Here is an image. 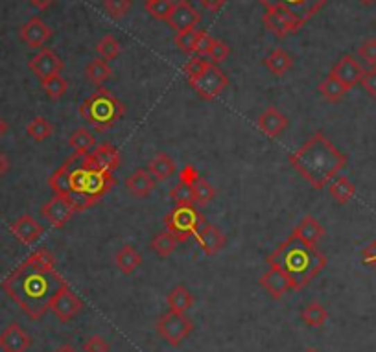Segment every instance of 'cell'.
Listing matches in <instances>:
<instances>
[{
    "label": "cell",
    "instance_id": "1",
    "mask_svg": "<svg viewBox=\"0 0 376 352\" xmlns=\"http://www.w3.org/2000/svg\"><path fill=\"white\" fill-rule=\"evenodd\" d=\"M67 280L58 269L44 271L32 262L24 260L15 271L10 273L2 280L4 290L11 301L32 319H41L50 310V304L61 290L67 286Z\"/></svg>",
    "mask_w": 376,
    "mask_h": 352
},
{
    "label": "cell",
    "instance_id": "2",
    "mask_svg": "<svg viewBox=\"0 0 376 352\" xmlns=\"http://www.w3.org/2000/svg\"><path fill=\"white\" fill-rule=\"evenodd\" d=\"M288 160L305 181L316 190H323L343 170L349 159L327 139V135L317 131Z\"/></svg>",
    "mask_w": 376,
    "mask_h": 352
},
{
    "label": "cell",
    "instance_id": "3",
    "mask_svg": "<svg viewBox=\"0 0 376 352\" xmlns=\"http://www.w3.org/2000/svg\"><path fill=\"white\" fill-rule=\"evenodd\" d=\"M268 266L279 267L290 278L291 290L307 288L314 278L327 267L328 258L317 246H308L297 236L290 235L266 258Z\"/></svg>",
    "mask_w": 376,
    "mask_h": 352
},
{
    "label": "cell",
    "instance_id": "4",
    "mask_svg": "<svg viewBox=\"0 0 376 352\" xmlns=\"http://www.w3.org/2000/svg\"><path fill=\"white\" fill-rule=\"evenodd\" d=\"M61 168L67 176V183H69V192L65 199L69 198L70 194L80 192L98 203L117 183L114 174L100 170L98 166L92 165L91 155L74 153L65 160Z\"/></svg>",
    "mask_w": 376,
    "mask_h": 352
},
{
    "label": "cell",
    "instance_id": "5",
    "mask_svg": "<svg viewBox=\"0 0 376 352\" xmlns=\"http://www.w3.org/2000/svg\"><path fill=\"white\" fill-rule=\"evenodd\" d=\"M78 111H80V117L85 118V122L92 126L94 131L102 133L113 128L114 124L124 117L126 107L105 87H98L91 97L81 101Z\"/></svg>",
    "mask_w": 376,
    "mask_h": 352
},
{
    "label": "cell",
    "instance_id": "6",
    "mask_svg": "<svg viewBox=\"0 0 376 352\" xmlns=\"http://www.w3.org/2000/svg\"><path fill=\"white\" fill-rule=\"evenodd\" d=\"M205 224H207V219H205L203 214L199 212V208L194 203L178 205L164 216V227L179 244L187 242L190 236H196V233Z\"/></svg>",
    "mask_w": 376,
    "mask_h": 352
},
{
    "label": "cell",
    "instance_id": "7",
    "mask_svg": "<svg viewBox=\"0 0 376 352\" xmlns=\"http://www.w3.org/2000/svg\"><path fill=\"white\" fill-rule=\"evenodd\" d=\"M196 325L192 319H188L187 315L181 312H166L161 319L157 321V332L159 336L164 337L172 347H179L194 332Z\"/></svg>",
    "mask_w": 376,
    "mask_h": 352
},
{
    "label": "cell",
    "instance_id": "8",
    "mask_svg": "<svg viewBox=\"0 0 376 352\" xmlns=\"http://www.w3.org/2000/svg\"><path fill=\"white\" fill-rule=\"evenodd\" d=\"M192 89L198 92L199 98H203V100H214L221 94V92L225 91L227 85H229V78L223 70L214 63L207 65V69L198 76V78H194V80L188 81Z\"/></svg>",
    "mask_w": 376,
    "mask_h": 352
},
{
    "label": "cell",
    "instance_id": "9",
    "mask_svg": "<svg viewBox=\"0 0 376 352\" xmlns=\"http://www.w3.org/2000/svg\"><path fill=\"white\" fill-rule=\"evenodd\" d=\"M264 26L273 33L275 37L284 39L290 33H297L305 24L284 8H268L264 15Z\"/></svg>",
    "mask_w": 376,
    "mask_h": 352
},
{
    "label": "cell",
    "instance_id": "10",
    "mask_svg": "<svg viewBox=\"0 0 376 352\" xmlns=\"http://www.w3.org/2000/svg\"><path fill=\"white\" fill-rule=\"evenodd\" d=\"M258 2H260L266 10H268V8H277V6L284 8V10H288L290 13H293L302 24H307L330 0H258Z\"/></svg>",
    "mask_w": 376,
    "mask_h": 352
},
{
    "label": "cell",
    "instance_id": "11",
    "mask_svg": "<svg viewBox=\"0 0 376 352\" xmlns=\"http://www.w3.org/2000/svg\"><path fill=\"white\" fill-rule=\"evenodd\" d=\"M50 310L54 312V315L61 323H69L70 319H74L76 315L83 310V301L67 284L60 294L54 297V301L50 304Z\"/></svg>",
    "mask_w": 376,
    "mask_h": 352
},
{
    "label": "cell",
    "instance_id": "12",
    "mask_svg": "<svg viewBox=\"0 0 376 352\" xmlns=\"http://www.w3.org/2000/svg\"><path fill=\"white\" fill-rule=\"evenodd\" d=\"M30 70H32L33 74L37 76L39 80L44 81L52 78V76L60 74L61 70H63V59H60V56L54 52V50L50 49H41V52H37L30 59V63H28Z\"/></svg>",
    "mask_w": 376,
    "mask_h": 352
},
{
    "label": "cell",
    "instance_id": "13",
    "mask_svg": "<svg viewBox=\"0 0 376 352\" xmlns=\"http://www.w3.org/2000/svg\"><path fill=\"white\" fill-rule=\"evenodd\" d=\"M364 72H366L364 67H361L352 56H349V53L339 59L338 63L332 67V70H330V74L338 81H341V83L347 87V91L354 89V87L360 83L361 78H364Z\"/></svg>",
    "mask_w": 376,
    "mask_h": 352
},
{
    "label": "cell",
    "instance_id": "14",
    "mask_svg": "<svg viewBox=\"0 0 376 352\" xmlns=\"http://www.w3.org/2000/svg\"><path fill=\"white\" fill-rule=\"evenodd\" d=\"M201 21L198 10H194V6L187 0H179L173 4V11L170 19H168V26L172 28L173 32H185V30H192L198 26V22Z\"/></svg>",
    "mask_w": 376,
    "mask_h": 352
},
{
    "label": "cell",
    "instance_id": "15",
    "mask_svg": "<svg viewBox=\"0 0 376 352\" xmlns=\"http://www.w3.org/2000/svg\"><path fill=\"white\" fill-rule=\"evenodd\" d=\"M21 41L28 44L30 49H43L44 44L49 43V39L52 37V30L44 21H41L39 17H32L30 21L21 28Z\"/></svg>",
    "mask_w": 376,
    "mask_h": 352
},
{
    "label": "cell",
    "instance_id": "16",
    "mask_svg": "<svg viewBox=\"0 0 376 352\" xmlns=\"http://www.w3.org/2000/svg\"><path fill=\"white\" fill-rule=\"evenodd\" d=\"M194 238H196L198 246L201 247V251L207 256L218 255L227 244L225 233H223L220 227H216V225L212 224H205L203 227L196 233Z\"/></svg>",
    "mask_w": 376,
    "mask_h": 352
},
{
    "label": "cell",
    "instance_id": "17",
    "mask_svg": "<svg viewBox=\"0 0 376 352\" xmlns=\"http://www.w3.org/2000/svg\"><path fill=\"white\" fill-rule=\"evenodd\" d=\"M41 212H43L44 218L49 219L52 227L63 229L65 225L70 221V218L74 216L76 210L70 207V203L67 201V199L61 198V196H54L50 201L44 203Z\"/></svg>",
    "mask_w": 376,
    "mask_h": 352
},
{
    "label": "cell",
    "instance_id": "18",
    "mask_svg": "<svg viewBox=\"0 0 376 352\" xmlns=\"http://www.w3.org/2000/svg\"><path fill=\"white\" fill-rule=\"evenodd\" d=\"M10 231L13 233L17 240L24 244V246H32L35 242L41 238V235L44 233L43 225L39 224L37 219L30 216V214H24L19 219H15L13 224H11Z\"/></svg>",
    "mask_w": 376,
    "mask_h": 352
},
{
    "label": "cell",
    "instance_id": "19",
    "mask_svg": "<svg viewBox=\"0 0 376 352\" xmlns=\"http://www.w3.org/2000/svg\"><path fill=\"white\" fill-rule=\"evenodd\" d=\"M32 345V337L21 325L11 323L0 334V349L4 352H26Z\"/></svg>",
    "mask_w": 376,
    "mask_h": 352
},
{
    "label": "cell",
    "instance_id": "20",
    "mask_svg": "<svg viewBox=\"0 0 376 352\" xmlns=\"http://www.w3.org/2000/svg\"><path fill=\"white\" fill-rule=\"evenodd\" d=\"M258 129L269 139H277L286 128H288V117L284 112L279 111L275 106H269L266 111L258 117Z\"/></svg>",
    "mask_w": 376,
    "mask_h": 352
},
{
    "label": "cell",
    "instance_id": "21",
    "mask_svg": "<svg viewBox=\"0 0 376 352\" xmlns=\"http://www.w3.org/2000/svg\"><path fill=\"white\" fill-rule=\"evenodd\" d=\"M89 155H91L92 165L98 166L100 170L109 171V174H114V171L119 170L120 162H122L120 151L117 150L111 142H102V144H98Z\"/></svg>",
    "mask_w": 376,
    "mask_h": 352
},
{
    "label": "cell",
    "instance_id": "22",
    "mask_svg": "<svg viewBox=\"0 0 376 352\" xmlns=\"http://www.w3.org/2000/svg\"><path fill=\"white\" fill-rule=\"evenodd\" d=\"M258 283H260V286H262L264 290H268V294L271 295L273 299H282L291 290L290 278L286 277L284 273L275 266H269V269L264 273Z\"/></svg>",
    "mask_w": 376,
    "mask_h": 352
},
{
    "label": "cell",
    "instance_id": "23",
    "mask_svg": "<svg viewBox=\"0 0 376 352\" xmlns=\"http://www.w3.org/2000/svg\"><path fill=\"white\" fill-rule=\"evenodd\" d=\"M126 188L133 194L135 198H148L155 188V179L150 171L139 168L126 179Z\"/></svg>",
    "mask_w": 376,
    "mask_h": 352
},
{
    "label": "cell",
    "instance_id": "24",
    "mask_svg": "<svg viewBox=\"0 0 376 352\" xmlns=\"http://www.w3.org/2000/svg\"><path fill=\"white\" fill-rule=\"evenodd\" d=\"M291 235L297 236L299 240H302L308 246H317V242L325 236V227L314 216H307V218H302L296 225V229L291 231Z\"/></svg>",
    "mask_w": 376,
    "mask_h": 352
},
{
    "label": "cell",
    "instance_id": "25",
    "mask_svg": "<svg viewBox=\"0 0 376 352\" xmlns=\"http://www.w3.org/2000/svg\"><path fill=\"white\" fill-rule=\"evenodd\" d=\"M148 171L155 181H166L168 177H172L176 174V162L170 155L157 153L148 165Z\"/></svg>",
    "mask_w": 376,
    "mask_h": 352
},
{
    "label": "cell",
    "instance_id": "26",
    "mask_svg": "<svg viewBox=\"0 0 376 352\" xmlns=\"http://www.w3.org/2000/svg\"><path fill=\"white\" fill-rule=\"evenodd\" d=\"M264 67L275 76H284L288 70L293 67V59L286 50L282 49H275L273 52L266 56L264 59Z\"/></svg>",
    "mask_w": 376,
    "mask_h": 352
},
{
    "label": "cell",
    "instance_id": "27",
    "mask_svg": "<svg viewBox=\"0 0 376 352\" xmlns=\"http://www.w3.org/2000/svg\"><path fill=\"white\" fill-rule=\"evenodd\" d=\"M166 303L168 308L172 310V312H181V314H185L187 310L192 308L196 299H194V295L185 288L183 284H179V286H176V288L166 295Z\"/></svg>",
    "mask_w": 376,
    "mask_h": 352
},
{
    "label": "cell",
    "instance_id": "28",
    "mask_svg": "<svg viewBox=\"0 0 376 352\" xmlns=\"http://www.w3.org/2000/svg\"><path fill=\"white\" fill-rule=\"evenodd\" d=\"M114 262H117V266H119V269L124 275H131L142 264V256H140V253L133 246H124L117 253Z\"/></svg>",
    "mask_w": 376,
    "mask_h": 352
},
{
    "label": "cell",
    "instance_id": "29",
    "mask_svg": "<svg viewBox=\"0 0 376 352\" xmlns=\"http://www.w3.org/2000/svg\"><path fill=\"white\" fill-rule=\"evenodd\" d=\"M69 146L70 148H74L76 153L89 155L94 148H96V139H94V135H92L89 129L78 128L74 133L70 135Z\"/></svg>",
    "mask_w": 376,
    "mask_h": 352
},
{
    "label": "cell",
    "instance_id": "30",
    "mask_svg": "<svg viewBox=\"0 0 376 352\" xmlns=\"http://www.w3.org/2000/svg\"><path fill=\"white\" fill-rule=\"evenodd\" d=\"M328 192H330L332 199H336L339 205H347L350 199L354 198L356 187L349 181V177H338L336 181H330Z\"/></svg>",
    "mask_w": 376,
    "mask_h": 352
},
{
    "label": "cell",
    "instance_id": "31",
    "mask_svg": "<svg viewBox=\"0 0 376 352\" xmlns=\"http://www.w3.org/2000/svg\"><path fill=\"white\" fill-rule=\"evenodd\" d=\"M111 74H113V70H111L105 59H92L91 63L85 67V76L96 87H102L111 78Z\"/></svg>",
    "mask_w": 376,
    "mask_h": 352
},
{
    "label": "cell",
    "instance_id": "32",
    "mask_svg": "<svg viewBox=\"0 0 376 352\" xmlns=\"http://www.w3.org/2000/svg\"><path fill=\"white\" fill-rule=\"evenodd\" d=\"M301 319L307 323L308 326H312V328H319L327 323L328 319V310L323 306L321 303H317V301H312V303H308L301 312Z\"/></svg>",
    "mask_w": 376,
    "mask_h": 352
},
{
    "label": "cell",
    "instance_id": "33",
    "mask_svg": "<svg viewBox=\"0 0 376 352\" xmlns=\"http://www.w3.org/2000/svg\"><path fill=\"white\" fill-rule=\"evenodd\" d=\"M317 89H319V92H321V97L325 98V100L334 101V103L341 100V98H343L345 94L349 92L347 91V87H345L341 81L336 80L332 74H328L327 78H325V80L319 83V87H317Z\"/></svg>",
    "mask_w": 376,
    "mask_h": 352
},
{
    "label": "cell",
    "instance_id": "34",
    "mask_svg": "<svg viewBox=\"0 0 376 352\" xmlns=\"http://www.w3.org/2000/svg\"><path fill=\"white\" fill-rule=\"evenodd\" d=\"M178 244L179 242L176 240L168 231H164V233H157V235L153 236V240H151V249H153V253H155L159 258H168V256L176 251Z\"/></svg>",
    "mask_w": 376,
    "mask_h": 352
},
{
    "label": "cell",
    "instance_id": "35",
    "mask_svg": "<svg viewBox=\"0 0 376 352\" xmlns=\"http://www.w3.org/2000/svg\"><path fill=\"white\" fill-rule=\"evenodd\" d=\"M26 131L35 142H43V140L50 139V137L54 135V126H52L46 118L35 117L32 122L28 124Z\"/></svg>",
    "mask_w": 376,
    "mask_h": 352
},
{
    "label": "cell",
    "instance_id": "36",
    "mask_svg": "<svg viewBox=\"0 0 376 352\" xmlns=\"http://www.w3.org/2000/svg\"><path fill=\"white\" fill-rule=\"evenodd\" d=\"M96 52L100 53V58L105 59V61H113V59H117L120 56L122 47H120L119 39L111 35V33H108V35H103V37L98 41Z\"/></svg>",
    "mask_w": 376,
    "mask_h": 352
},
{
    "label": "cell",
    "instance_id": "37",
    "mask_svg": "<svg viewBox=\"0 0 376 352\" xmlns=\"http://www.w3.org/2000/svg\"><path fill=\"white\" fill-rule=\"evenodd\" d=\"M41 83H43L44 92H46V97L50 100H61L67 94V91H69V81L65 80L61 74L52 76V78L41 81Z\"/></svg>",
    "mask_w": 376,
    "mask_h": 352
},
{
    "label": "cell",
    "instance_id": "38",
    "mask_svg": "<svg viewBox=\"0 0 376 352\" xmlns=\"http://www.w3.org/2000/svg\"><path fill=\"white\" fill-rule=\"evenodd\" d=\"M194 199L198 203L199 207H205V205H209L216 196V188L210 185L205 177H199L198 181L194 183Z\"/></svg>",
    "mask_w": 376,
    "mask_h": 352
},
{
    "label": "cell",
    "instance_id": "39",
    "mask_svg": "<svg viewBox=\"0 0 376 352\" xmlns=\"http://www.w3.org/2000/svg\"><path fill=\"white\" fill-rule=\"evenodd\" d=\"M146 11L157 21L168 22L173 11V2L172 0H151V2H146Z\"/></svg>",
    "mask_w": 376,
    "mask_h": 352
},
{
    "label": "cell",
    "instance_id": "40",
    "mask_svg": "<svg viewBox=\"0 0 376 352\" xmlns=\"http://www.w3.org/2000/svg\"><path fill=\"white\" fill-rule=\"evenodd\" d=\"M103 10L111 19L120 21L131 10V0H103Z\"/></svg>",
    "mask_w": 376,
    "mask_h": 352
},
{
    "label": "cell",
    "instance_id": "41",
    "mask_svg": "<svg viewBox=\"0 0 376 352\" xmlns=\"http://www.w3.org/2000/svg\"><path fill=\"white\" fill-rule=\"evenodd\" d=\"M170 198L176 201V205H190V203H196V199H194L192 185H188V183L183 181H179L176 187H172V190H170Z\"/></svg>",
    "mask_w": 376,
    "mask_h": 352
},
{
    "label": "cell",
    "instance_id": "42",
    "mask_svg": "<svg viewBox=\"0 0 376 352\" xmlns=\"http://www.w3.org/2000/svg\"><path fill=\"white\" fill-rule=\"evenodd\" d=\"M26 260L32 262L33 266L39 267V269H44V271H52V269H55V258L49 249H39V251H33L32 255L28 256Z\"/></svg>",
    "mask_w": 376,
    "mask_h": 352
},
{
    "label": "cell",
    "instance_id": "43",
    "mask_svg": "<svg viewBox=\"0 0 376 352\" xmlns=\"http://www.w3.org/2000/svg\"><path fill=\"white\" fill-rule=\"evenodd\" d=\"M199 35V30L192 28V30H185L176 35V44L179 50H183L185 53H194V47H196V39Z\"/></svg>",
    "mask_w": 376,
    "mask_h": 352
},
{
    "label": "cell",
    "instance_id": "44",
    "mask_svg": "<svg viewBox=\"0 0 376 352\" xmlns=\"http://www.w3.org/2000/svg\"><path fill=\"white\" fill-rule=\"evenodd\" d=\"M209 63H210L209 59L199 58V56L190 59V61H188V63L183 67V72H185V76H187V80L190 81V80H194V78H198V76L207 69V65Z\"/></svg>",
    "mask_w": 376,
    "mask_h": 352
},
{
    "label": "cell",
    "instance_id": "45",
    "mask_svg": "<svg viewBox=\"0 0 376 352\" xmlns=\"http://www.w3.org/2000/svg\"><path fill=\"white\" fill-rule=\"evenodd\" d=\"M229 53H231V49H229V44L225 41H220V39H216L214 44H212V49L209 52L210 63L220 65L223 63L227 58H229Z\"/></svg>",
    "mask_w": 376,
    "mask_h": 352
},
{
    "label": "cell",
    "instance_id": "46",
    "mask_svg": "<svg viewBox=\"0 0 376 352\" xmlns=\"http://www.w3.org/2000/svg\"><path fill=\"white\" fill-rule=\"evenodd\" d=\"M358 56H360L367 65H371V67H376V39H367L364 43L360 44V49H358Z\"/></svg>",
    "mask_w": 376,
    "mask_h": 352
},
{
    "label": "cell",
    "instance_id": "47",
    "mask_svg": "<svg viewBox=\"0 0 376 352\" xmlns=\"http://www.w3.org/2000/svg\"><path fill=\"white\" fill-rule=\"evenodd\" d=\"M216 39H212L207 32L203 30H199V35L196 39V47H194V53H198L199 58H205V56H209L210 49H212V44H214Z\"/></svg>",
    "mask_w": 376,
    "mask_h": 352
},
{
    "label": "cell",
    "instance_id": "48",
    "mask_svg": "<svg viewBox=\"0 0 376 352\" xmlns=\"http://www.w3.org/2000/svg\"><path fill=\"white\" fill-rule=\"evenodd\" d=\"M83 352H109V343L102 336H91L83 343Z\"/></svg>",
    "mask_w": 376,
    "mask_h": 352
},
{
    "label": "cell",
    "instance_id": "49",
    "mask_svg": "<svg viewBox=\"0 0 376 352\" xmlns=\"http://www.w3.org/2000/svg\"><path fill=\"white\" fill-rule=\"evenodd\" d=\"M360 83L373 98H376V67H371V69L364 72V78H361Z\"/></svg>",
    "mask_w": 376,
    "mask_h": 352
},
{
    "label": "cell",
    "instance_id": "50",
    "mask_svg": "<svg viewBox=\"0 0 376 352\" xmlns=\"http://www.w3.org/2000/svg\"><path fill=\"white\" fill-rule=\"evenodd\" d=\"M199 171L196 170V168H194L192 165H187L183 168V170H181V174H179V181H183V183H188V185H192L194 187V183L198 181L199 179Z\"/></svg>",
    "mask_w": 376,
    "mask_h": 352
},
{
    "label": "cell",
    "instance_id": "51",
    "mask_svg": "<svg viewBox=\"0 0 376 352\" xmlns=\"http://www.w3.org/2000/svg\"><path fill=\"white\" fill-rule=\"evenodd\" d=\"M361 260H364L366 266L375 267L376 269V240L373 242V244H369V246L361 251Z\"/></svg>",
    "mask_w": 376,
    "mask_h": 352
},
{
    "label": "cell",
    "instance_id": "52",
    "mask_svg": "<svg viewBox=\"0 0 376 352\" xmlns=\"http://www.w3.org/2000/svg\"><path fill=\"white\" fill-rule=\"evenodd\" d=\"M227 2H229V0H199V4L207 8L209 11H212V13H218Z\"/></svg>",
    "mask_w": 376,
    "mask_h": 352
},
{
    "label": "cell",
    "instance_id": "53",
    "mask_svg": "<svg viewBox=\"0 0 376 352\" xmlns=\"http://www.w3.org/2000/svg\"><path fill=\"white\" fill-rule=\"evenodd\" d=\"M8 170H10V159L0 151V177L4 176V174H8Z\"/></svg>",
    "mask_w": 376,
    "mask_h": 352
},
{
    "label": "cell",
    "instance_id": "54",
    "mask_svg": "<svg viewBox=\"0 0 376 352\" xmlns=\"http://www.w3.org/2000/svg\"><path fill=\"white\" fill-rule=\"evenodd\" d=\"M35 8H39V10H46V8H50V6L54 4L55 0H30Z\"/></svg>",
    "mask_w": 376,
    "mask_h": 352
},
{
    "label": "cell",
    "instance_id": "55",
    "mask_svg": "<svg viewBox=\"0 0 376 352\" xmlns=\"http://www.w3.org/2000/svg\"><path fill=\"white\" fill-rule=\"evenodd\" d=\"M6 133H8V124H6L4 118L0 117V139H2Z\"/></svg>",
    "mask_w": 376,
    "mask_h": 352
},
{
    "label": "cell",
    "instance_id": "56",
    "mask_svg": "<svg viewBox=\"0 0 376 352\" xmlns=\"http://www.w3.org/2000/svg\"><path fill=\"white\" fill-rule=\"evenodd\" d=\"M55 352H78V351H76L74 347H70V345H61V347Z\"/></svg>",
    "mask_w": 376,
    "mask_h": 352
},
{
    "label": "cell",
    "instance_id": "57",
    "mask_svg": "<svg viewBox=\"0 0 376 352\" xmlns=\"http://www.w3.org/2000/svg\"><path fill=\"white\" fill-rule=\"evenodd\" d=\"M361 4H366V6H371V4H375L376 0H360Z\"/></svg>",
    "mask_w": 376,
    "mask_h": 352
},
{
    "label": "cell",
    "instance_id": "58",
    "mask_svg": "<svg viewBox=\"0 0 376 352\" xmlns=\"http://www.w3.org/2000/svg\"><path fill=\"white\" fill-rule=\"evenodd\" d=\"M305 352H319V351H316V349H307Z\"/></svg>",
    "mask_w": 376,
    "mask_h": 352
},
{
    "label": "cell",
    "instance_id": "59",
    "mask_svg": "<svg viewBox=\"0 0 376 352\" xmlns=\"http://www.w3.org/2000/svg\"><path fill=\"white\" fill-rule=\"evenodd\" d=\"M144 2H151V0H144Z\"/></svg>",
    "mask_w": 376,
    "mask_h": 352
}]
</instances>
